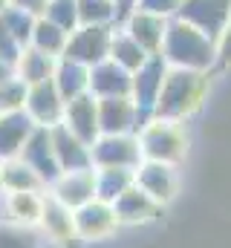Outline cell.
Segmentation results:
<instances>
[{"label":"cell","mask_w":231,"mask_h":248,"mask_svg":"<svg viewBox=\"0 0 231 248\" xmlns=\"http://www.w3.org/2000/svg\"><path fill=\"white\" fill-rule=\"evenodd\" d=\"M205 93H208V72L171 66L168 75H165L162 93H159V98H156L153 116H156V119L182 122L185 116H191L194 110H199Z\"/></svg>","instance_id":"obj_1"},{"label":"cell","mask_w":231,"mask_h":248,"mask_svg":"<svg viewBox=\"0 0 231 248\" xmlns=\"http://www.w3.org/2000/svg\"><path fill=\"white\" fill-rule=\"evenodd\" d=\"M171 66L179 69H199L208 72V66L217 61V49H214V38H208L205 32H199L197 26L185 23L182 17H176L168 23L165 32V44L159 52Z\"/></svg>","instance_id":"obj_2"},{"label":"cell","mask_w":231,"mask_h":248,"mask_svg":"<svg viewBox=\"0 0 231 248\" xmlns=\"http://www.w3.org/2000/svg\"><path fill=\"white\" fill-rule=\"evenodd\" d=\"M139 147H142V159H148V162L176 165L188 153V133H185L182 122L153 116L139 133Z\"/></svg>","instance_id":"obj_3"},{"label":"cell","mask_w":231,"mask_h":248,"mask_svg":"<svg viewBox=\"0 0 231 248\" xmlns=\"http://www.w3.org/2000/svg\"><path fill=\"white\" fill-rule=\"evenodd\" d=\"M110 44H113V29L104 23H90L69 35L64 58L84 63V66H96L110 55Z\"/></svg>","instance_id":"obj_4"},{"label":"cell","mask_w":231,"mask_h":248,"mask_svg":"<svg viewBox=\"0 0 231 248\" xmlns=\"http://www.w3.org/2000/svg\"><path fill=\"white\" fill-rule=\"evenodd\" d=\"M90 159L96 168L136 170L142 165V147H139V139H130V136H101L90 144Z\"/></svg>","instance_id":"obj_5"},{"label":"cell","mask_w":231,"mask_h":248,"mask_svg":"<svg viewBox=\"0 0 231 248\" xmlns=\"http://www.w3.org/2000/svg\"><path fill=\"white\" fill-rule=\"evenodd\" d=\"M176 17L217 41V35L231 23V0H182Z\"/></svg>","instance_id":"obj_6"},{"label":"cell","mask_w":231,"mask_h":248,"mask_svg":"<svg viewBox=\"0 0 231 248\" xmlns=\"http://www.w3.org/2000/svg\"><path fill=\"white\" fill-rule=\"evenodd\" d=\"M23 107H26V116L38 124V127H55V124L64 122L66 101H64V95L58 90L55 78H50L44 84H32L29 87Z\"/></svg>","instance_id":"obj_7"},{"label":"cell","mask_w":231,"mask_h":248,"mask_svg":"<svg viewBox=\"0 0 231 248\" xmlns=\"http://www.w3.org/2000/svg\"><path fill=\"white\" fill-rule=\"evenodd\" d=\"M61 124H64L72 136H78L84 144H93V141L99 139V133H101V124H99V98L90 95V93H84V95L66 101V107H64V122Z\"/></svg>","instance_id":"obj_8"},{"label":"cell","mask_w":231,"mask_h":248,"mask_svg":"<svg viewBox=\"0 0 231 248\" xmlns=\"http://www.w3.org/2000/svg\"><path fill=\"white\" fill-rule=\"evenodd\" d=\"M72 217H75V237H81V240H104L118 225L116 208L101 199H93V202L75 208Z\"/></svg>","instance_id":"obj_9"},{"label":"cell","mask_w":231,"mask_h":248,"mask_svg":"<svg viewBox=\"0 0 231 248\" xmlns=\"http://www.w3.org/2000/svg\"><path fill=\"white\" fill-rule=\"evenodd\" d=\"M52 199H58L66 208H81L87 202L96 199V170L84 168V170H64L52 182Z\"/></svg>","instance_id":"obj_10"},{"label":"cell","mask_w":231,"mask_h":248,"mask_svg":"<svg viewBox=\"0 0 231 248\" xmlns=\"http://www.w3.org/2000/svg\"><path fill=\"white\" fill-rule=\"evenodd\" d=\"M136 185L142 187L156 205H165L171 202L173 193H176V170L173 165H165V162H142L136 168Z\"/></svg>","instance_id":"obj_11"},{"label":"cell","mask_w":231,"mask_h":248,"mask_svg":"<svg viewBox=\"0 0 231 248\" xmlns=\"http://www.w3.org/2000/svg\"><path fill=\"white\" fill-rule=\"evenodd\" d=\"M133 93V78L124 66L116 61H101L90 66V95L96 98H116V95H130Z\"/></svg>","instance_id":"obj_12"},{"label":"cell","mask_w":231,"mask_h":248,"mask_svg":"<svg viewBox=\"0 0 231 248\" xmlns=\"http://www.w3.org/2000/svg\"><path fill=\"white\" fill-rule=\"evenodd\" d=\"M139 119V107L130 95L99 98V124L104 136H124Z\"/></svg>","instance_id":"obj_13"},{"label":"cell","mask_w":231,"mask_h":248,"mask_svg":"<svg viewBox=\"0 0 231 248\" xmlns=\"http://www.w3.org/2000/svg\"><path fill=\"white\" fill-rule=\"evenodd\" d=\"M148 55H159L162 52V44H165V32H168V20L159 17V15H150V12H142V9H133L130 15V23L124 29Z\"/></svg>","instance_id":"obj_14"},{"label":"cell","mask_w":231,"mask_h":248,"mask_svg":"<svg viewBox=\"0 0 231 248\" xmlns=\"http://www.w3.org/2000/svg\"><path fill=\"white\" fill-rule=\"evenodd\" d=\"M38 124L32 122L26 113H6V116H0V159L6 162V159H15L20 150H23V144H26V139H29V133L35 130Z\"/></svg>","instance_id":"obj_15"},{"label":"cell","mask_w":231,"mask_h":248,"mask_svg":"<svg viewBox=\"0 0 231 248\" xmlns=\"http://www.w3.org/2000/svg\"><path fill=\"white\" fill-rule=\"evenodd\" d=\"M44 205H47V199L38 190H9V196H6V214H9V219L15 225H23V228L41 225Z\"/></svg>","instance_id":"obj_16"},{"label":"cell","mask_w":231,"mask_h":248,"mask_svg":"<svg viewBox=\"0 0 231 248\" xmlns=\"http://www.w3.org/2000/svg\"><path fill=\"white\" fill-rule=\"evenodd\" d=\"M113 208H116V217H118V222H145V219H150L156 211H159V205L142 190V187L133 185L127 187L118 199L113 202Z\"/></svg>","instance_id":"obj_17"},{"label":"cell","mask_w":231,"mask_h":248,"mask_svg":"<svg viewBox=\"0 0 231 248\" xmlns=\"http://www.w3.org/2000/svg\"><path fill=\"white\" fill-rule=\"evenodd\" d=\"M17 78L26 84V87H32V84H44V81H50V78H55V58L52 55H47V52H41V49H35V46H26L23 52H20V58H17Z\"/></svg>","instance_id":"obj_18"},{"label":"cell","mask_w":231,"mask_h":248,"mask_svg":"<svg viewBox=\"0 0 231 248\" xmlns=\"http://www.w3.org/2000/svg\"><path fill=\"white\" fill-rule=\"evenodd\" d=\"M41 225H44L47 237H52L55 243H69V240L75 237V217H72V208L61 205L58 199H47Z\"/></svg>","instance_id":"obj_19"},{"label":"cell","mask_w":231,"mask_h":248,"mask_svg":"<svg viewBox=\"0 0 231 248\" xmlns=\"http://www.w3.org/2000/svg\"><path fill=\"white\" fill-rule=\"evenodd\" d=\"M0 185L6 190H41L44 179L20 156H15V159H6L0 165Z\"/></svg>","instance_id":"obj_20"},{"label":"cell","mask_w":231,"mask_h":248,"mask_svg":"<svg viewBox=\"0 0 231 248\" xmlns=\"http://www.w3.org/2000/svg\"><path fill=\"white\" fill-rule=\"evenodd\" d=\"M66 41H69V32L66 29H61L58 23H52L50 17H38L35 20V29H32V46L35 49H41V52H47V55H64V49H66Z\"/></svg>","instance_id":"obj_21"},{"label":"cell","mask_w":231,"mask_h":248,"mask_svg":"<svg viewBox=\"0 0 231 248\" xmlns=\"http://www.w3.org/2000/svg\"><path fill=\"white\" fill-rule=\"evenodd\" d=\"M150 55L127 35V32H116L113 35V44H110V61H116L118 66H124L127 72L130 69H139L142 63L148 61Z\"/></svg>","instance_id":"obj_22"},{"label":"cell","mask_w":231,"mask_h":248,"mask_svg":"<svg viewBox=\"0 0 231 248\" xmlns=\"http://www.w3.org/2000/svg\"><path fill=\"white\" fill-rule=\"evenodd\" d=\"M26 93H29V87L12 72L9 78H3L0 81V116H6V113H17L23 104H26Z\"/></svg>","instance_id":"obj_23"},{"label":"cell","mask_w":231,"mask_h":248,"mask_svg":"<svg viewBox=\"0 0 231 248\" xmlns=\"http://www.w3.org/2000/svg\"><path fill=\"white\" fill-rule=\"evenodd\" d=\"M0 248H38L32 228L23 225H0Z\"/></svg>","instance_id":"obj_24"},{"label":"cell","mask_w":231,"mask_h":248,"mask_svg":"<svg viewBox=\"0 0 231 248\" xmlns=\"http://www.w3.org/2000/svg\"><path fill=\"white\" fill-rule=\"evenodd\" d=\"M136 9L159 15V17H168V15H179L182 0H136Z\"/></svg>","instance_id":"obj_25"},{"label":"cell","mask_w":231,"mask_h":248,"mask_svg":"<svg viewBox=\"0 0 231 248\" xmlns=\"http://www.w3.org/2000/svg\"><path fill=\"white\" fill-rule=\"evenodd\" d=\"M214 49H217V63H223V66H231V23L217 35V41H214Z\"/></svg>","instance_id":"obj_26"},{"label":"cell","mask_w":231,"mask_h":248,"mask_svg":"<svg viewBox=\"0 0 231 248\" xmlns=\"http://www.w3.org/2000/svg\"><path fill=\"white\" fill-rule=\"evenodd\" d=\"M9 75H12V66L0 61V81H3V78H9Z\"/></svg>","instance_id":"obj_27"},{"label":"cell","mask_w":231,"mask_h":248,"mask_svg":"<svg viewBox=\"0 0 231 248\" xmlns=\"http://www.w3.org/2000/svg\"><path fill=\"white\" fill-rule=\"evenodd\" d=\"M127 3H133V0H116V6H127Z\"/></svg>","instance_id":"obj_28"},{"label":"cell","mask_w":231,"mask_h":248,"mask_svg":"<svg viewBox=\"0 0 231 248\" xmlns=\"http://www.w3.org/2000/svg\"><path fill=\"white\" fill-rule=\"evenodd\" d=\"M0 187H3V185H0Z\"/></svg>","instance_id":"obj_29"}]
</instances>
